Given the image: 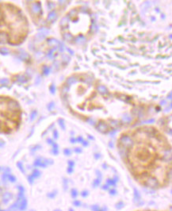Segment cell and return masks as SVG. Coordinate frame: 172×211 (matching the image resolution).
<instances>
[{"mask_svg":"<svg viewBox=\"0 0 172 211\" xmlns=\"http://www.w3.org/2000/svg\"><path fill=\"white\" fill-rule=\"evenodd\" d=\"M60 100L69 113L102 133L128 129L148 106L127 93L112 90L91 72L70 75L60 86Z\"/></svg>","mask_w":172,"mask_h":211,"instance_id":"obj_1","label":"cell"},{"mask_svg":"<svg viewBox=\"0 0 172 211\" xmlns=\"http://www.w3.org/2000/svg\"><path fill=\"white\" fill-rule=\"evenodd\" d=\"M118 153L139 185L150 190L167 187L172 178V145L158 126L130 127L120 133Z\"/></svg>","mask_w":172,"mask_h":211,"instance_id":"obj_2","label":"cell"},{"mask_svg":"<svg viewBox=\"0 0 172 211\" xmlns=\"http://www.w3.org/2000/svg\"><path fill=\"white\" fill-rule=\"evenodd\" d=\"M29 31L30 22L25 10L14 2H0V45L19 46Z\"/></svg>","mask_w":172,"mask_h":211,"instance_id":"obj_3","label":"cell"},{"mask_svg":"<svg viewBox=\"0 0 172 211\" xmlns=\"http://www.w3.org/2000/svg\"><path fill=\"white\" fill-rule=\"evenodd\" d=\"M95 18L92 10L85 6H75L60 17L59 31L67 44L79 46L91 39L93 35Z\"/></svg>","mask_w":172,"mask_h":211,"instance_id":"obj_4","label":"cell"},{"mask_svg":"<svg viewBox=\"0 0 172 211\" xmlns=\"http://www.w3.org/2000/svg\"><path fill=\"white\" fill-rule=\"evenodd\" d=\"M64 2L25 1V11L29 19L38 27H48L64 10Z\"/></svg>","mask_w":172,"mask_h":211,"instance_id":"obj_5","label":"cell"},{"mask_svg":"<svg viewBox=\"0 0 172 211\" xmlns=\"http://www.w3.org/2000/svg\"><path fill=\"white\" fill-rule=\"evenodd\" d=\"M22 121V108L15 98L0 95V133L10 134L18 130Z\"/></svg>","mask_w":172,"mask_h":211,"instance_id":"obj_6","label":"cell"},{"mask_svg":"<svg viewBox=\"0 0 172 211\" xmlns=\"http://www.w3.org/2000/svg\"><path fill=\"white\" fill-rule=\"evenodd\" d=\"M158 127L165 134H172V114L161 118Z\"/></svg>","mask_w":172,"mask_h":211,"instance_id":"obj_7","label":"cell"},{"mask_svg":"<svg viewBox=\"0 0 172 211\" xmlns=\"http://www.w3.org/2000/svg\"><path fill=\"white\" fill-rule=\"evenodd\" d=\"M18 208L20 210H23L26 208L27 205V201L26 199H22V200H21L20 202H18Z\"/></svg>","mask_w":172,"mask_h":211,"instance_id":"obj_8","label":"cell"},{"mask_svg":"<svg viewBox=\"0 0 172 211\" xmlns=\"http://www.w3.org/2000/svg\"><path fill=\"white\" fill-rule=\"evenodd\" d=\"M11 197H12L11 194L6 192V193H5L4 195H2V201H3V202L4 203H7L10 200Z\"/></svg>","mask_w":172,"mask_h":211,"instance_id":"obj_9","label":"cell"},{"mask_svg":"<svg viewBox=\"0 0 172 211\" xmlns=\"http://www.w3.org/2000/svg\"><path fill=\"white\" fill-rule=\"evenodd\" d=\"M135 211H163V210H156V209H139Z\"/></svg>","mask_w":172,"mask_h":211,"instance_id":"obj_10","label":"cell"},{"mask_svg":"<svg viewBox=\"0 0 172 211\" xmlns=\"http://www.w3.org/2000/svg\"><path fill=\"white\" fill-rule=\"evenodd\" d=\"M0 211H2V210H0Z\"/></svg>","mask_w":172,"mask_h":211,"instance_id":"obj_11","label":"cell"}]
</instances>
